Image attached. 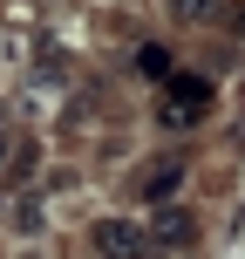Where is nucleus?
<instances>
[{
  "instance_id": "nucleus-1",
  "label": "nucleus",
  "mask_w": 245,
  "mask_h": 259,
  "mask_svg": "<svg viewBox=\"0 0 245 259\" xmlns=\"http://www.w3.org/2000/svg\"><path fill=\"white\" fill-rule=\"evenodd\" d=\"M150 252H191L198 246V211L191 205H157V219L143 225Z\"/></svg>"
},
{
  "instance_id": "nucleus-2",
  "label": "nucleus",
  "mask_w": 245,
  "mask_h": 259,
  "mask_svg": "<svg viewBox=\"0 0 245 259\" xmlns=\"http://www.w3.org/2000/svg\"><path fill=\"white\" fill-rule=\"evenodd\" d=\"M89 246H95V259H143L150 239H143V225H129V219H103Z\"/></svg>"
},
{
  "instance_id": "nucleus-3",
  "label": "nucleus",
  "mask_w": 245,
  "mask_h": 259,
  "mask_svg": "<svg viewBox=\"0 0 245 259\" xmlns=\"http://www.w3.org/2000/svg\"><path fill=\"white\" fill-rule=\"evenodd\" d=\"M184 184V157H150V170H136V198L143 205H170Z\"/></svg>"
},
{
  "instance_id": "nucleus-4",
  "label": "nucleus",
  "mask_w": 245,
  "mask_h": 259,
  "mask_svg": "<svg viewBox=\"0 0 245 259\" xmlns=\"http://www.w3.org/2000/svg\"><path fill=\"white\" fill-rule=\"evenodd\" d=\"M170 14L191 21V27H205V21H211V0H170Z\"/></svg>"
}]
</instances>
